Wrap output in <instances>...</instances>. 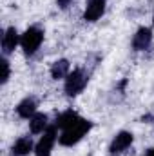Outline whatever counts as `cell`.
<instances>
[{"label": "cell", "mask_w": 154, "mask_h": 156, "mask_svg": "<svg viewBox=\"0 0 154 156\" xmlns=\"http://www.w3.org/2000/svg\"><path fill=\"white\" fill-rule=\"evenodd\" d=\"M44 38H45V33H44L42 27H38V26H29L22 33V37H20V49H22V53L26 56L37 55V51H38L40 47H42V44H44Z\"/></svg>", "instance_id": "cell-3"}, {"label": "cell", "mask_w": 154, "mask_h": 156, "mask_svg": "<svg viewBox=\"0 0 154 156\" xmlns=\"http://www.w3.org/2000/svg\"><path fill=\"white\" fill-rule=\"evenodd\" d=\"M132 144H134V134L131 131L121 129V131L116 133L114 136H113V140L109 142V154H121L127 149H131Z\"/></svg>", "instance_id": "cell-6"}, {"label": "cell", "mask_w": 154, "mask_h": 156, "mask_svg": "<svg viewBox=\"0 0 154 156\" xmlns=\"http://www.w3.org/2000/svg\"><path fill=\"white\" fill-rule=\"evenodd\" d=\"M93 131V122L89 118H80L75 125L60 131V136H58V144L62 147H75L78 145L89 133Z\"/></svg>", "instance_id": "cell-1"}, {"label": "cell", "mask_w": 154, "mask_h": 156, "mask_svg": "<svg viewBox=\"0 0 154 156\" xmlns=\"http://www.w3.org/2000/svg\"><path fill=\"white\" fill-rule=\"evenodd\" d=\"M80 118H82V115H78L76 111H73V109H65V111H62V113L56 116V120H54L53 123H54L60 131H64V129L75 125Z\"/></svg>", "instance_id": "cell-13"}, {"label": "cell", "mask_w": 154, "mask_h": 156, "mask_svg": "<svg viewBox=\"0 0 154 156\" xmlns=\"http://www.w3.org/2000/svg\"><path fill=\"white\" fill-rule=\"evenodd\" d=\"M71 71H73V69H71V62H69L67 58H58V60H54V62L51 64V67H49V75H51L53 80H65Z\"/></svg>", "instance_id": "cell-11"}, {"label": "cell", "mask_w": 154, "mask_h": 156, "mask_svg": "<svg viewBox=\"0 0 154 156\" xmlns=\"http://www.w3.org/2000/svg\"><path fill=\"white\" fill-rule=\"evenodd\" d=\"M20 37H22V33H18V29L15 26H9V27H5L2 31V42H0V45H2V55L4 56L13 55L15 49L20 47Z\"/></svg>", "instance_id": "cell-7"}, {"label": "cell", "mask_w": 154, "mask_h": 156, "mask_svg": "<svg viewBox=\"0 0 154 156\" xmlns=\"http://www.w3.org/2000/svg\"><path fill=\"white\" fill-rule=\"evenodd\" d=\"M15 111H16V116L18 118H22V120H29L33 115L38 113V102H37L35 96H26V98H22V100L16 104Z\"/></svg>", "instance_id": "cell-10"}, {"label": "cell", "mask_w": 154, "mask_h": 156, "mask_svg": "<svg viewBox=\"0 0 154 156\" xmlns=\"http://www.w3.org/2000/svg\"><path fill=\"white\" fill-rule=\"evenodd\" d=\"M0 66H2V85H7V82H9V78H11V64H9V60H7V56L2 55Z\"/></svg>", "instance_id": "cell-14"}, {"label": "cell", "mask_w": 154, "mask_h": 156, "mask_svg": "<svg viewBox=\"0 0 154 156\" xmlns=\"http://www.w3.org/2000/svg\"><path fill=\"white\" fill-rule=\"evenodd\" d=\"M105 9H107V0H85L82 16H83L85 22L94 24L105 15Z\"/></svg>", "instance_id": "cell-8"}, {"label": "cell", "mask_w": 154, "mask_h": 156, "mask_svg": "<svg viewBox=\"0 0 154 156\" xmlns=\"http://www.w3.org/2000/svg\"><path fill=\"white\" fill-rule=\"evenodd\" d=\"M35 144L33 142V136L26 134V136H20L13 142L11 145V156H29L35 153Z\"/></svg>", "instance_id": "cell-9"}, {"label": "cell", "mask_w": 154, "mask_h": 156, "mask_svg": "<svg viewBox=\"0 0 154 156\" xmlns=\"http://www.w3.org/2000/svg\"><path fill=\"white\" fill-rule=\"evenodd\" d=\"M152 42H154V29L149 27V26H142L132 35L131 47H132L134 53H145L152 47Z\"/></svg>", "instance_id": "cell-5"}, {"label": "cell", "mask_w": 154, "mask_h": 156, "mask_svg": "<svg viewBox=\"0 0 154 156\" xmlns=\"http://www.w3.org/2000/svg\"><path fill=\"white\" fill-rule=\"evenodd\" d=\"M58 136H60V129L54 125V123H51L42 134H40V138L37 140V144H35V156H51L53 154V151H54V145H56V142H58Z\"/></svg>", "instance_id": "cell-4"}, {"label": "cell", "mask_w": 154, "mask_h": 156, "mask_svg": "<svg viewBox=\"0 0 154 156\" xmlns=\"http://www.w3.org/2000/svg\"><path fill=\"white\" fill-rule=\"evenodd\" d=\"M109 156H120V154H109Z\"/></svg>", "instance_id": "cell-17"}, {"label": "cell", "mask_w": 154, "mask_h": 156, "mask_svg": "<svg viewBox=\"0 0 154 156\" xmlns=\"http://www.w3.org/2000/svg\"><path fill=\"white\" fill-rule=\"evenodd\" d=\"M49 125H51V123H49V116H47V113L38 111L37 115H33V116L29 118V133H31L33 136H40Z\"/></svg>", "instance_id": "cell-12"}, {"label": "cell", "mask_w": 154, "mask_h": 156, "mask_svg": "<svg viewBox=\"0 0 154 156\" xmlns=\"http://www.w3.org/2000/svg\"><path fill=\"white\" fill-rule=\"evenodd\" d=\"M152 26H154V20H152Z\"/></svg>", "instance_id": "cell-18"}, {"label": "cell", "mask_w": 154, "mask_h": 156, "mask_svg": "<svg viewBox=\"0 0 154 156\" xmlns=\"http://www.w3.org/2000/svg\"><path fill=\"white\" fill-rule=\"evenodd\" d=\"M73 2H75V0H54V4H56V7H58L60 11H67V9L73 5Z\"/></svg>", "instance_id": "cell-15"}, {"label": "cell", "mask_w": 154, "mask_h": 156, "mask_svg": "<svg viewBox=\"0 0 154 156\" xmlns=\"http://www.w3.org/2000/svg\"><path fill=\"white\" fill-rule=\"evenodd\" d=\"M89 76H91L89 69L75 67V69L67 75V78L64 80V93H65V96L76 98L78 94H82V93L85 91L87 83H89Z\"/></svg>", "instance_id": "cell-2"}, {"label": "cell", "mask_w": 154, "mask_h": 156, "mask_svg": "<svg viewBox=\"0 0 154 156\" xmlns=\"http://www.w3.org/2000/svg\"><path fill=\"white\" fill-rule=\"evenodd\" d=\"M145 156H154V147H151V149L145 153Z\"/></svg>", "instance_id": "cell-16"}]
</instances>
